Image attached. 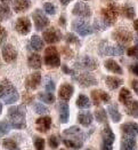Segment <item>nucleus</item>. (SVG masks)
Listing matches in <instances>:
<instances>
[{
  "mask_svg": "<svg viewBox=\"0 0 138 150\" xmlns=\"http://www.w3.org/2000/svg\"><path fill=\"white\" fill-rule=\"evenodd\" d=\"M2 2H9V1H13V0H1Z\"/></svg>",
  "mask_w": 138,
  "mask_h": 150,
  "instance_id": "680f3d73",
  "label": "nucleus"
},
{
  "mask_svg": "<svg viewBox=\"0 0 138 150\" xmlns=\"http://www.w3.org/2000/svg\"><path fill=\"white\" fill-rule=\"evenodd\" d=\"M134 28H135L136 32L138 33V20H135V22H134Z\"/></svg>",
  "mask_w": 138,
  "mask_h": 150,
  "instance_id": "bf43d9fd",
  "label": "nucleus"
},
{
  "mask_svg": "<svg viewBox=\"0 0 138 150\" xmlns=\"http://www.w3.org/2000/svg\"><path fill=\"white\" fill-rule=\"evenodd\" d=\"M2 147L5 150H21L18 143L13 139H5L2 141Z\"/></svg>",
  "mask_w": 138,
  "mask_h": 150,
  "instance_id": "72a5a7b5",
  "label": "nucleus"
},
{
  "mask_svg": "<svg viewBox=\"0 0 138 150\" xmlns=\"http://www.w3.org/2000/svg\"><path fill=\"white\" fill-rule=\"evenodd\" d=\"M74 93V87L71 84H63L60 91H58V96L63 101H69Z\"/></svg>",
  "mask_w": 138,
  "mask_h": 150,
  "instance_id": "a211bd4d",
  "label": "nucleus"
},
{
  "mask_svg": "<svg viewBox=\"0 0 138 150\" xmlns=\"http://www.w3.org/2000/svg\"><path fill=\"white\" fill-rule=\"evenodd\" d=\"M45 87H46V89H47L48 92H54L56 86H55V83H54V80H53V79H50V78H48V79L46 80Z\"/></svg>",
  "mask_w": 138,
  "mask_h": 150,
  "instance_id": "de8ad7c7",
  "label": "nucleus"
},
{
  "mask_svg": "<svg viewBox=\"0 0 138 150\" xmlns=\"http://www.w3.org/2000/svg\"><path fill=\"white\" fill-rule=\"evenodd\" d=\"M30 48L33 50H41L43 48V41L39 36H33L30 40Z\"/></svg>",
  "mask_w": 138,
  "mask_h": 150,
  "instance_id": "c85d7f7f",
  "label": "nucleus"
},
{
  "mask_svg": "<svg viewBox=\"0 0 138 150\" xmlns=\"http://www.w3.org/2000/svg\"><path fill=\"white\" fill-rule=\"evenodd\" d=\"M48 143H49V147L53 149H57L60 143H61V140L57 135H50L48 139Z\"/></svg>",
  "mask_w": 138,
  "mask_h": 150,
  "instance_id": "a19ab883",
  "label": "nucleus"
},
{
  "mask_svg": "<svg viewBox=\"0 0 138 150\" xmlns=\"http://www.w3.org/2000/svg\"><path fill=\"white\" fill-rule=\"evenodd\" d=\"M65 40H66V42L67 44H76V45H79L80 44V41H79V39L75 37L73 33H67L66 35V38H65Z\"/></svg>",
  "mask_w": 138,
  "mask_h": 150,
  "instance_id": "c03bdc74",
  "label": "nucleus"
},
{
  "mask_svg": "<svg viewBox=\"0 0 138 150\" xmlns=\"http://www.w3.org/2000/svg\"><path fill=\"white\" fill-rule=\"evenodd\" d=\"M127 54H128V56H130V57L138 59V45L134 46V47H130L129 50H127Z\"/></svg>",
  "mask_w": 138,
  "mask_h": 150,
  "instance_id": "a18cd8bd",
  "label": "nucleus"
},
{
  "mask_svg": "<svg viewBox=\"0 0 138 150\" xmlns=\"http://www.w3.org/2000/svg\"><path fill=\"white\" fill-rule=\"evenodd\" d=\"M125 111L129 116L138 118V101H131L128 105H125Z\"/></svg>",
  "mask_w": 138,
  "mask_h": 150,
  "instance_id": "c756f323",
  "label": "nucleus"
},
{
  "mask_svg": "<svg viewBox=\"0 0 138 150\" xmlns=\"http://www.w3.org/2000/svg\"><path fill=\"white\" fill-rule=\"evenodd\" d=\"M125 53V48L122 45H118V46H111L107 41H102L99 45V54L102 56H106V55H112V56H120Z\"/></svg>",
  "mask_w": 138,
  "mask_h": 150,
  "instance_id": "39448f33",
  "label": "nucleus"
},
{
  "mask_svg": "<svg viewBox=\"0 0 138 150\" xmlns=\"http://www.w3.org/2000/svg\"><path fill=\"white\" fill-rule=\"evenodd\" d=\"M87 150H92V149H91V148H89V149H87Z\"/></svg>",
  "mask_w": 138,
  "mask_h": 150,
  "instance_id": "e2e57ef3",
  "label": "nucleus"
},
{
  "mask_svg": "<svg viewBox=\"0 0 138 150\" xmlns=\"http://www.w3.org/2000/svg\"><path fill=\"white\" fill-rule=\"evenodd\" d=\"M120 150H136V140L131 135H125L121 140Z\"/></svg>",
  "mask_w": 138,
  "mask_h": 150,
  "instance_id": "4be33fe9",
  "label": "nucleus"
},
{
  "mask_svg": "<svg viewBox=\"0 0 138 150\" xmlns=\"http://www.w3.org/2000/svg\"><path fill=\"white\" fill-rule=\"evenodd\" d=\"M121 13H122V15H123L125 17L129 18V20H132V18L135 17V9H134V7L130 6V5L123 6L122 9H121Z\"/></svg>",
  "mask_w": 138,
  "mask_h": 150,
  "instance_id": "e433bc0d",
  "label": "nucleus"
},
{
  "mask_svg": "<svg viewBox=\"0 0 138 150\" xmlns=\"http://www.w3.org/2000/svg\"><path fill=\"white\" fill-rule=\"evenodd\" d=\"M27 64L32 69H40L41 68V64H42V59H41V56L39 54H31L29 56Z\"/></svg>",
  "mask_w": 138,
  "mask_h": 150,
  "instance_id": "b1692460",
  "label": "nucleus"
},
{
  "mask_svg": "<svg viewBox=\"0 0 138 150\" xmlns=\"http://www.w3.org/2000/svg\"><path fill=\"white\" fill-rule=\"evenodd\" d=\"M38 99L41 101V102H43V103H53V102H55V96H54V94H51V93H48V92H46V93H39L38 94Z\"/></svg>",
  "mask_w": 138,
  "mask_h": 150,
  "instance_id": "c9c22d12",
  "label": "nucleus"
},
{
  "mask_svg": "<svg viewBox=\"0 0 138 150\" xmlns=\"http://www.w3.org/2000/svg\"><path fill=\"white\" fill-rule=\"evenodd\" d=\"M1 112H2V104L0 103V115H1Z\"/></svg>",
  "mask_w": 138,
  "mask_h": 150,
  "instance_id": "052dcab7",
  "label": "nucleus"
},
{
  "mask_svg": "<svg viewBox=\"0 0 138 150\" xmlns=\"http://www.w3.org/2000/svg\"><path fill=\"white\" fill-rule=\"evenodd\" d=\"M72 13L79 17H89L91 15V11L89 6L83 2H76L72 9Z\"/></svg>",
  "mask_w": 138,
  "mask_h": 150,
  "instance_id": "f3484780",
  "label": "nucleus"
},
{
  "mask_svg": "<svg viewBox=\"0 0 138 150\" xmlns=\"http://www.w3.org/2000/svg\"><path fill=\"white\" fill-rule=\"evenodd\" d=\"M60 24L65 25V17H64V16H61V18H60Z\"/></svg>",
  "mask_w": 138,
  "mask_h": 150,
  "instance_id": "13d9d810",
  "label": "nucleus"
},
{
  "mask_svg": "<svg viewBox=\"0 0 138 150\" xmlns=\"http://www.w3.org/2000/svg\"><path fill=\"white\" fill-rule=\"evenodd\" d=\"M33 144H34L36 150L45 149V140L42 138H40V137H37V135L33 137Z\"/></svg>",
  "mask_w": 138,
  "mask_h": 150,
  "instance_id": "ea45409f",
  "label": "nucleus"
},
{
  "mask_svg": "<svg viewBox=\"0 0 138 150\" xmlns=\"http://www.w3.org/2000/svg\"><path fill=\"white\" fill-rule=\"evenodd\" d=\"M12 16V11H11V8L7 6V5H5V4H2V5H0V20L2 21V20H7V18H9Z\"/></svg>",
  "mask_w": 138,
  "mask_h": 150,
  "instance_id": "4c0bfd02",
  "label": "nucleus"
},
{
  "mask_svg": "<svg viewBox=\"0 0 138 150\" xmlns=\"http://www.w3.org/2000/svg\"><path fill=\"white\" fill-rule=\"evenodd\" d=\"M43 9H45V12L47 13V14H50V15H54L56 13L55 6L53 4H49V2H47V4L43 5Z\"/></svg>",
  "mask_w": 138,
  "mask_h": 150,
  "instance_id": "49530a36",
  "label": "nucleus"
},
{
  "mask_svg": "<svg viewBox=\"0 0 138 150\" xmlns=\"http://www.w3.org/2000/svg\"><path fill=\"white\" fill-rule=\"evenodd\" d=\"M45 64L48 68H58L61 65V57L56 47L50 46L45 50Z\"/></svg>",
  "mask_w": 138,
  "mask_h": 150,
  "instance_id": "20e7f679",
  "label": "nucleus"
},
{
  "mask_svg": "<svg viewBox=\"0 0 138 150\" xmlns=\"http://www.w3.org/2000/svg\"><path fill=\"white\" fill-rule=\"evenodd\" d=\"M11 129V126L7 122H0V138L5 137Z\"/></svg>",
  "mask_w": 138,
  "mask_h": 150,
  "instance_id": "79ce46f5",
  "label": "nucleus"
},
{
  "mask_svg": "<svg viewBox=\"0 0 138 150\" xmlns=\"http://www.w3.org/2000/svg\"><path fill=\"white\" fill-rule=\"evenodd\" d=\"M94 28H95L96 30H99V31H102V30H104V29L106 28V25H105V23H104L102 20H95Z\"/></svg>",
  "mask_w": 138,
  "mask_h": 150,
  "instance_id": "09e8293b",
  "label": "nucleus"
},
{
  "mask_svg": "<svg viewBox=\"0 0 138 150\" xmlns=\"http://www.w3.org/2000/svg\"><path fill=\"white\" fill-rule=\"evenodd\" d=\"M63 142H64V144H65L67 148L78 150L82 147V142H83V141H81V140H74V139H64Z\"/></svg>",
  "mask_w": 138,
  "mask_h": 150,
  "instance_id": "7c9ffc66",
  "label": "nucleus"
},
{
  "mask_svg": "<svg viewBox=\"0 0 138 150\" xmlns=\"http://www.w3.org/2000/svg\"><path fill=\"white\" fill-rule=\"evenodd\" d=\"M63 71L66 72V74H69V75H74V71L71 70V69H69L66 65H63Z\"/></svg>",
  "mask_w": 138,
  "mask_h": 150,
  "instance_id": "6e6d98bb",
  "label": "nucleus"
},
{
  "mask_svg": "<svg viewBox=\"0 0 138 150\" xmlns=\"http://www.w3.org/2000/svg\"><path fill=\"white\" fill-rule=\"evenodd\" d=\"M15 30L20 33V35H27L30 31H31V22L27 17H20L17 21H16V24H15Z\"/></svg>",
  "mask_w": 138,
  "mask_h": 150,
  "instance_id": "2eb2a0df",
  "label": "nucleus"
},
{
  "mask_svg": "<svg viewBox=\"0 0 138 150\" xmlns=\"http://www.w3.org/2000/svg\"><path fill=\"white\" fill-rule=\"evenodd\" d=\"M121 131L125 133V135H131V137L138 135V124H136V123H125L121 126Z\"/></svg>",
  "mask_w": 138,
  "mask_h": 150,
  "instance_id": "5701e85b",
  "label": "nucleus"
},
{
  "mask_svg": "<svg viewBox=\"0 0 138 150\" xmlns=\"http://www.w3.org/2000/svg\"><path fill=\"white\" fill-rule=\"evenodd\" d=\"M33 100V96L30 94V93H27V92H25L24 95H23V102L26 103V104H29V103H31Z\"/></svg>",
  "mask_w": 138,
  "mask_h": 150,
  "instance_id": "3c124183",
  "label": "nucleus"
},
{
  "mask_svg": "<svg viewBox=\"0 0 138 150\" xmlns=\"http://www.w3.org/2000/svg\"><path fill=\"white\" fill-rule=\"evenodd\" d=\"M33 20H34V25L37 30H42L49 25V18L43 14L42 11L36 9L33 13Z\"/></svg>",
  "mask_w": 138,
  "mask_h": 150,
  "instance_id": "9d476101",
  "label": "nucleus"
},
{
  "mask_svg": "<svg viewBox=\"0 0 138 150\" xmlns=\"http://www.w3.org/2000/svg\"><path fill=\"white\" fill-rule=\"evenodd\" d=\"M58 110H60V120L62 124H66L70 118V108L66 102H61L58 104Z\"/></svg>",
  "mask_w": 138,
  "mask_h": 150,
  "instance_id": "412c9836",
  "label": "nucleus"
},
{
  "mask_svg": "<svg viewBox=\"0 0 138 150\" xmlns=\"http://www.w3.org/2000/svg\"><path fill=\"white\" fill-rule=\"evenodd\" d=\"M115 140V135L111 129V127L107 125L104 127L102 132V143L100 150H113V143Z\"/></svg>",
  "mask_w": 138,
  "mask_h": 150,
  "instance_id": "423d86ee",
  "label": "nucleus"
},
{
  "mask_svg": "<svg viewBox=\"0 0 138 150\" xmlns=\"http://www.w3.org/2000/svg\"><path fill=\"white\" fill-rule=\"evenodd\" d=\"M78 122L79 124H81L85 127H88L89 125H91L92 123V115L87 111V112H80L78 115Z\"/></svg>",
  "mask_w": 138,
  "mask_h": 150,
  "instance_id": "393cba45",
  "label": "nucleus"
},
{
  "mask_svg": "<svg viewBox=\"0 0 138 150\" xmlns=\"http://www.w3.org/2000/svg\"><path fill=\"white\" fill-rule=\"evenodd\" d=\"M2 57L7 63H13L16 61L17 59V50H15V47L11 44H6L2 47Z\"/></svg>",
  "mask_w": 138,
  "mask_h": 150,
  "instance_id": "f8f14e48",
  "label": "nucleus"
},
{
  "mask_svg": "<svg viewBox=\"0 0 138 150\" xmlns=\"http://www.w3.org/2000/svg\"><path fill=\"white\" fill-rule=\"evenodd\" d=\"M119 15V8L116 5L110 4L107 5L105 8L102 9V17H103V22L105 23L106 26L113 25L116 21V17Z\"/></svg>",
  "mask_w": 138,
  "mask_h": 150,
  "instance_id": "7ed1b4c3",
  "label": "nucleus"
},
{
  "mask_svg": "<svg viewBox=\"0 0 138 150\" xmlns=\"http://www.w3.org/2000/svg\"><path fill=\"white\" fill-rule=\"evenodd\" d=\"M42 37L45 39V41L48 44H56L62 39V33L56 28H49L46 31H43Z\"/></svg>",
  "mask_w": 138,
  "mask_h": 150,
  "instance_id": "9b49d317",
  "label": "nucleus"
},
{
  "mask_svg": "<svg viewBox=\"0 0 138 150\" xmlns=\"http://www.w3.org/2000/svg\"><path fill=\"white\" fill-rule=\"evenodd\" d=\"M75 80L79 83V85L81 86V87H90V86H94V85H97V80H96V78L94 77L92 75H90V74H81V75H79L76 78H75Z\"/></svg>",
  "mask_w": 138,
  "mask_h": 150,
  "instance_id": "ddd939ff",
  "label": "nucleus"
},
{
  "mask_svg": "<svg viewBox=\"0 0 138 150\" xmlns=\"http://www.w3.org/2000/svg\"><path fill=\"white\" fill-rule=\"evenodd\" d=\"M7 38V31L5 30V28L0 26V44Z\"/></svg>",
  "mask_w": 138,
  "mask_h": 150,
  "instance_id": "603ef678",
  "label": "nucleus"
},
{
  "mask_svg": "<svg viewBox=\"0 0 138 150\" xmlns=\"http://www.w3.org/2000/svg\"><path fill=\"white\" fill-rule=\"evenodd\" d=\"M105 68L111 71L113 74H118V75H121L122 74V68L115 62L114 60H107L105 61Z\"/></svg>",
  "mask_w": 138,
  "mask_h": 150,
  "instance_id": "bb28decb",
  "label": "nucleus"
},
{
  "mask_svg": "<svg viewBox=\"0 0 138 150\" xmlns=\"http://www.w3.org/2000/svg\"><path fill=\"white\" fill-rule=\"evenodd\" d=\"M76 105H78L80 109H88V108H90L91 103H90V100L88 99L86 95L80 94V95L78 96V99H76Z\"/></svg>",
  "mask_w": 138,
  "mask_h": 150,
  "instance_id": "f704fd0d",
  "label": "nucleus"
},
{
  "mask_svg": "<svg viewBox=\"0 0 138 150\" xmlns=\"http://www.w3.org/2000/svg\"><path fill=\"white\" fill-rule=\"evenodd\" d=\"M130 71H131L135 76H138V63L131 64V67H130Z\"/></svg>",
  "mask_w": 138,
  "mask_h": 150,
  "instance_id": "864d4df0",
  "label": "nucleus"
},
{
  "mask_svg": "<svg viewBox=\"0 0 138 150\" xmlns=\"http://www.w3.org/2000/svg\"><path fill=\"white\" fill-rule=\"evenodd\" d=\"M74 67L76 69H81V70H95V69H97L98 63L95 59L86 55V56L79 57L75 61Z\"/></svg>",
  "mask_w": 138,
  "mask_h": 150,
  "instance_id": "0eeeda50",
  "label": "nucleus"
},
{
  "mask_svg": "<svg viewBox=\"0 0 138 150\" xmlns=\"http://www.w3.org/2000/svg\"><path fill=\"white\" fill-rule=\"evenodd\" d=\"M0 99L4 101L6 104H12L17 102L20 99L18 92L12 84L9 79H1L0 80Z\"/></svg>",
  "mask_w": 138,
  "mask_h": 150,
  "instance_id": "f257e3e1",
  "label": "nucleus"
},
{
  "mask_svg": "<svg viewBox=\"0 0 138 150\" xmlns=\"http://www.w3.org/2000/svg\"><path fill=\"white\" fill-rule=\"evenodd\" d=\"M119 101L121 103H123L125 105H128L131 101H132V96H131V93L128 88H122L120 91V94H119Z\"/></svg>",
  "mask_w": 138,
  "mask_h": 150,
  "instance_id": "cd10ccee",
  "label": "nucleus"
},
{
  "mask_svg": "<svg viewBox=\"0 0 138 150\" xmlns=\"http://www.w3.org/2000/svg\"><path fill=\"white\" fill-rule=\"evenodd\" d=\"M105 83H106L107 87L110 88V89H116L119 86H121V84L123 81H122V79L116 78V77H107Z\"/></svg>",
  "mask_w": 138,
  "mask_h": 150,
  "instance_id": "2f4dec72",
  "label": "nucleus"
},
{
  "mask_svg": "<svg viewBox=\"0 0 138 150\" xmlns=\"http://www.w3.org/2000/svg\"><path fill=\"white\" fill-rule=\"evenodd\" d=\"M131 86H132V88H134L135 93L138 95V80H134V81L131 83Z\"/></svg>",
  "mask_w": 138,
  "mask_h": 150,
  "instance_id": "5fc2aeb1",
  "label": "nucleus"
},
{
  "mask_svg": "<svg viewBox=\"0 0 138 150\" xmlns=\"http://www.w3.org/2000/svg\"><path fill=\"white\" fill-rule=\"evenodd\" d=\"M112 37L114 40H116L118 42H120L121 45H125V44H129L134 37H132V33L127 30L125 28H119L116 29L115 31H113Z\"/></svg>",
  "mask_w": 138,
  "mask_h": 150,
  "instance_id": "6e6552de",
  "label": "nucleus"
},
{
  "mask_svg": "<svg viewBox=\"0 0 138 150\" xmlns=\"http://www.w3.org/2000/svg\"><path fill=\"white\" fill-rule=\"evenodd\" d=\"M107 111L110 113L111 118L114 123H119L121 120V113L119 112V109L116 107V104H113V105H110L107 108Z\"/></svg>",
  "mask_w": 138,
  "mask_h": 150,
  "instance_id": "473e14b6",
  "label": "nucleus"
},
{
  "mask_svg": "<svg viewBox=\"0 0 138 150\" xmlns=\"http://www.w3.org/2000/svg\"><path fill=\"white\" fill-rule=\"evenodd\" d=\"M91 99L95 105H99L100 103H109L111 100L110 95L102 89H94L91 92Z\"/></svg>",
  "mask_w": 138,
  "mask_h": 150,
  "instance_id": "4468645a",
  "label": "nucleus"
},
{
  "mask_svg": "<svg viewBox=\"0 0 138 150\" xmlns=\"http://www.w3.org/2000/svg\"><path fill=\"white\" fill-rule=\"evenodd\" d=\"M61 150H66V149H61Z\"/></svg>",
  "mask_w": 138,
  "mask_h": 150,
  "instance_id": "0e129e2a",
  "label": "nucleus"
},
{
  "mask_svg": "<svg viewBox=\"0 0 138 150\" xmlns=\"http://www.w3.org/2000/svg\"><path fill=\"white\" fill-rule=\"evenodd\" d=\"M31 6V1L30 0H16L14 4V9L16 13L25 12L26 9H29Z\"/></svg>",
  "mask_w": 138,
  "mask_h": 150,
  "instance_id": "a878e982",
  "label": "nucleus"
},
{
  "mask_svg": "<svg viewBox=\"0 0 138 150\" xmlns=\"http://www.w3.org/2000/svg\"><path fill=\"white\" fill-rule=\"evenodd\" d=\"M8 119L11 125L16 129L26 127V115L24 105H14L8 109Z\"/></svg>",
  "mask_w": 138,
  "mask_h": 150,
  "instance_id": "f03ea898",
  "label": "nucleus"
},
{
  "mask_svg": "<svg viewBox=\"0 0 138 150\" xmlns=\"http://www.w3.org/2000/svg\"><path fill=\"white\" fill-rule=\"evenodd\" d=\"M60 1H61V4H62L63 6H66V5H69L72 0H60Z\"/></svg>",
  "mask_w": 138,
  "mask_h": 150,
  "instance_id": "4d7b16f0",
  "label": "nucleus"
},
{
  "mask_svg": "<svg viewBox=\"0 0 138 150\" xmlns=\"http://www.w3.org/2000/svg\"><path fill=\"white\" fill-rule=\"evenodd\" d=\"M63 134L65 137H67V139H74V140H81V141H83L82 132H81L80 127H78V126H72L70 128H66Z\"/></svg>",
  "mask_w": 138,
  "mask_h": 150,
  "instance_id": "aec40b11",
  "label": "nucleus"
},
{
  "mask_svg": "<svg viewBox=\"0 0 138 150\" xmlns=\"http://www.w3.org/2000/svg\"><path fill=\"white\" fill-rule=\"evenodd\" d=\"M62 52L63 54H64V56H65V59H71L73 56V52L71 50V48H69V47H64Z\"/></svg>",
  "mask_w": 138,
  "mask_h": 150,
  "instance_id": "8fccbe9b",
  "label": "nucleus"
},
{
  "mask_svg": "<svg viewBox=\"0 0 138 150\" xmlns=\"http://www.w3.org/2000/svg\"><path fill=\"white\" fill-rule=\"evenodd\" d=\"M95 118H96V120L98 123H106V120H107V113H106V111L104 109L99 108V109H97L95 111Z\"/></svg>",
  "mask_w": 138,
  "mask_h": 150,
  "instance_id": "58836bf2",
  "label": "nucleus"
},
{
  "mask_svg": "<svg viewBox=\"0 0 138 150\" xmlns=\"http://www.w3.org/2000/svg\"><path fill=\"white\" fill-rule=\"evenodd\" d=\"M41 83V75L39 72H33L25 79V86L29 89H36Z\"/></svg>",
  "mask_w": 138,
  "mask_h": 150,
  "instance_id": "6ab92c4d",
  "label": "nucleus"
},
{
  "mask_svg": "<svg viewBox=\"0 0 138 150\" xmlns=\"http://www.w3.org/2000/svg\"><path fill=\"white\" fill-rule=\"evenodd\" d=\"M51 127V118L49 116H43L38 118L36 122V128L40 133H47Z\"/></svg>",
  "mask_w": 138,
  "mask_h": 150,
  "instance_id": "dca6fc26",
  "label": "nucleus"
},
{
  "mask_svg": "<svg viewBox=\"0 0 138 150\" xmlns=\"http://www.w3.org/2000/svg\"><path fill=\"white\" fill-rule=\"evenodd\" d=\"M34 111L37 113H40V115H43V113H47L49 110L46 105H43L42 103H36L34 104Z\"/></svg>",
  "mask_w": 138,
  "mask_h": 150,
  "instance_id": "37998d69",
  "label": "nucleus"
},
{
  "mask_svg": "<svg viewBox=\"0 0 138 150\" xmlns=\"http://www.w3.org/2000/svg\"><path fill=\"white\" fill-rule=\"evenodd\" d=\"M72 28L76 33H79L80 36L85 37V36H89L92 33V28L88 24L87 22L82 21V20H75L72 23Z\"/></svg>",
  "mask_w": 138,
  "mask_h": 150,
  "instance_id": "1a4fd4ad",
  "label": "nucleus"
}]
</instances>
